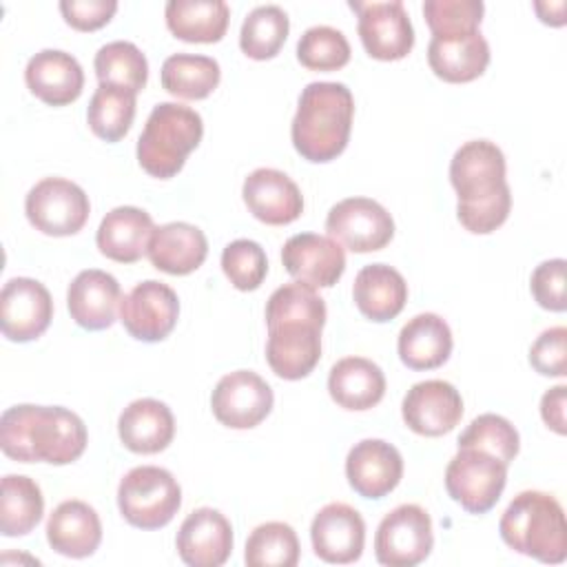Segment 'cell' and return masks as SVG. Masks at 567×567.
I'll use <instances>...</instances> for the list:
<instances>
[{"mask_svg": "<svg viewBox=\"0 0 567 567\" xmlns=\"http://www.w3.org/2000/svg\"><path fill=\"white\" fill-rule=\"evenodd\" d=\"M84 421L62 405L20 403L2 412L0 447L18 463L69 465L86 450Z\"/></svg>", "mask_w": 567, "mask_h": 567, "instance_id": "2", "label": "cell"}, {"mask_svg": "<svg viewBox=\"0 0 567 567\" xmlns=\"http://www.w3.org/2000/svg\"><path fill=\"white\" fill-rule=\"evenodd\" d=\"M507 467L483 450L461 447L445 467V489L465 512L485 514L505 489Z\"/></svg>", "mask_w": 567, "mask_h": 567, "instance_id": "7", "label": "cell"}, {"mask_svg": "<svg viewBox=\"0 0 567 567\" xmlns=\"http://www.w3.org/2000/svg\"><path fill=\"white\" fill-rule=\"evenodd\" d=\"M346 478L359 496L379 501L403 478L401 452L383 439H363L346 456Z\"/></svg>", "mask_w": 567, "mask_h": 567, "instance_id": "18", "label": "cell"}, {"mask_svg": "<svg viewBox=\"0 0 567 567\" xmlns=\"http://www.w3.org/2000/svg\"><path fill=\"white\" fill-rule=\"evenodd\" d=\"M47 540L53 551L69 558H86L102 543L97 512L84 501H62L47 520Z\"/></svg>", "mask_w": 567, "mask_h": 567, "instance_id": "25", "label": "cell"}, {"mask_svg": "<svg viewBox=\"0 0 567 567\" xmlns=\"http://www.w3.org/2000/svg\"><path fill=\"white\" fill-rule=\"evenodd\" d=\"M272 403L275 396L270 385L252 370L224 374L210 394L215 419L233 430H250L259 425L270 414Z\"/></svg>", "mask_w": 567, "mask_h": 567, "instance_id": "13", "label": "cell"}, {"mask_svg": "<svg viewBox=\"0 0 567 567\" xmlns=\"http://www.w3.org/2000/svg\"><path fill=\"white\" fill-rule=\"evenodd\" d=\"M328 392L339 408L363 412L383 399L385 374L365 357H346L330 368Z\"/></svg>", "mask_w": 567, "mask_h": 567, "instance_id": "30", "label": "cell"}, {"mask_svg": "<svg viewBox=\"0 0 567 567\" xmlns=\"http://www.w3.org/2000/svg\"><path fill=\"white\" fill-rule=\"evenodd\" d=\"M326 230L352 252H374L392 241L394 219L370 197H348L330 208Z\"/></svg>", "mask_w": 567, "mask_h": 567, "instance_id": "10", "label": "cell"}, {"mask_svg": "<svg viewBox=\"0 0 567 567\" xmlns=\"http://www.w3.org/2000/svg\"><path fill=\"white\" fill-rule=\"evenodd\" d=\"M354 97L341 82H310L297 104L290 137L295 151L315 164L337 159L350 140Z\"/></svg>", "mask_w": 567, "mask_h": 567, "instance_id": "3", "label": "cell"}, {"mask_svg": "<svg viewBox=\"0 0 567 567\" xmlns=\"http://www.w3.org/2000/svg\"><path fill=\"white\" fill-rule=\"evenodd\" d=\"M117 434L126 450L135 454H157L171 445L175 419L166 403L148 396L135 399L122 410Z\"/></svg>", "mask_w": 567, "mask_h": 567, "instance_id": "24", "label": "cell"}, {"mask_svg": "<svg viewBox=\"0 0 567 567\" xmlns=\"http://www.w3.org/2000/svg\"><path fill=\"white\" fill-rule=\"evenodd\" d=\"M288 31V13L277 4H261L244 18L239 31V47L252 60H270L281 51Z\"/></svg>", "mask_w": 567, "mask_h": 567, "instance_id": "37", "label": "cell"}, {"mask_svg": "<svg viewBox=\"0 0 567 567\" xmlns=\"http://www.w3.org/2000/svg\"><path fill=\"white\" fill-rule=\"evenodd\" d=\"M44 514V496L40 485L22 474L2 478L0 496V532L2 536H24L38 527Z\"/></svg>", "mask_w": 567, "mask_h": 567, "instance_id": "33", "label": "cell"}, {"mask_svg": "<svg viewBox=\"0 0 567 567\" xmlns=\"http://www.w3.org/2000/svg\"><path fill=\"white\" fill-rule=\"evenodd\" d=\"M529 363L543 377L567 374V328L554 326L543 330L529 348Z\"/></svg>", "mask_w": 567, "mask_h": 567, "instance_id": "44", "label": "cell"}, {"mask_svg": "<svg viewBox=\"0 0 567 567\" xmlns=\"http://www.w3.org/2000/svg\"><path fill=\"white\" fill-rule=\"evenodd\" d=\"M452 330L447 321L434 312L412 317L399 332L396 350L410 370L441 368L452 354Z\"/></svg>", "mask_w": 567, "mask_h": 567, "instance_id": "29", "label": "cell"}, {"mask_svg": "<svg viewBox=\"0 0 567 567\" xmlns=\"http://www.w3.org/2000/svg\"><path fill=\"white\" fill-rule=\"evenodd\" d=\"M321 359V328L312 323H277L268 328L266 361L270 370L286 379L297 381L308 377Z\"/></svg>", "mask_w": 567, "mask_h": 567, "instance_id": "22", "label": "cell"}, {"mask_svg": "<svg viewBox=\"0 0 567 567\" xmlns=\"http://www.w3.org/2000/svg\"><path fill=\"white\" fill-rule=\"evenodd\" d=\"M485 4L481 0H425L423 16L432 35H467L478 31Z\"/></svg>", "mask_w": 567, "mask_h": 567, "instance_id": "42", "label": "cell"}, {"mask_svg": "<svg viewBox=\"0 0 567 567\" xmlns=\"http://www.w3.org/2000/svg\"><path fill=\"white\" fill-rule=\"evenodd\" d=\"M241 197L252 217L268 226L292 224L303 213L299 186L277 168H255L244 179Z\"/></svg>", "mask_w": 567, "mask_h": 567, "instance_id": "20", "label": "cell"}, {"mask_svg": "<svg viewBox=\"0 0 567 567\" xmlns=\"http://www.w3.org/2000/svg\"><path fill=\"white\" fill-rule=\"evenodd\" d=\"M310 540L317 558L323 563L350 565L363 554V516L348 503H328L312 518Z\"/></svg>", "mask_w": 567, "mask_h": 567, "instance_id": "16", "label": "cell"}, {"mask_svg": "<svg viewBox=\"0 0 567 567\" xmlns=\"http://www.w3.org/2000/svg\"><path fill=\"white\" fill-rule=\"evenodd\" d=\"M432 545V518L416 503L388 512L374 534V556L388 567H414L430 556Z\"/></svg>", "mask_w": 567, "mask_h": 567, "instance_id": "9", "label": "cell"}, {"mask_svg": "<svg viewBox=\"0 0 567 567\" xmlns=\"http://www.w3.org/2000/svg\"><path fill=\"white\" fill-rule=\"evenodd\" d=\"M427 64L443 82H472L481 78L489 64V44L481 31L450 38L432 35L427 44Z\"/></svg>", "mask_w": 567, "mask_h": 567, "instance_id": "27", "label": "cell"}, {"mask_svg": "<svg viewBox=\"0 0 567 567\" xmlns=\"http://www.w3.org/2000/svg\"><path fill=\"white\" fill-rule=\"evenodd\" d=\"M401 414L414 434L443 436L458 425L463 416V399L450 381L427 379L408 390Z\"/></svg>", "mask_w": 567, "mask_h": 567, "instance_id": "15", "label": "cell"}, {"mask_svg": "<svg viewBox=\"0 0 567 567\" xmlns=\"http://www.w3.org/2000/svg\"><path fill=\"white\" fill-rule=\"evenodd\" d=\"M244 560L248 567H295L299 563V538L281 520L257 525L246 540Z\"/></svg>", "mask_w": 567, "mask_h": 567, "instance_id": "38", "label": "cell"}, {"mask_svg": "<svg viewBox=\"0 0 567 567\" xmlns=\"http://www.w3.org/2000/svg\"><path fill=\"white\" fill-rule=\"evenodd\" d=\"M204 135L202 115L177 102H159L153 106L144 131L137 140L140 166L157 179L175 177Z\"/></svg>", "mask_w": 567, "mask_h": 567, "instance_id": "5", "label": "cell"}, {"mask_svg": "<svg viewBox=\"0 0 567 567\" xmlns=\"http://www.w3.org/2000/svg\"><path fill=\"white\" fill-rule=\"evenodd\" d=\"M326 301L317 292V288L292 281L279 286L268 303H266V326L272 328L277 323H312L317 328H323L326 323Z\"/></svg>", "mask_w": 567, "mask_h": 567, "instance_id": "39", "label": "cell"}, {"mask_svg": "<svg viewBox=\"0 0 567 567\" xmlns=\"http://www.w3.org/2000/svg\"><path fill=\"white\" fill-rule=\"evenodd\" d=\"M565 259H547L536 266L529 279V290L536 303L551 312H563L567 308L565 297Z\"/></svg>", "mask_w": 567, "mask_h": 567, "instance_id": "45", "label": "cell"}, {"mask_svg": "<svg viewBox=\"0 0 567 567\" xmlns=\"http://www.w3.org/2000/svg\"><path fill=\"white\" fill-rule=\"evenodd\" d=\"M93 69L100 84L120 86L133 91L135 95L146 86L148 80V62L144 53L126 40H115L100 47L93 60Z\"/></svg>", "mask_w": 567, "mask_h": 567, "instance_id": "36", "label": "cell"}, {"mask_svg": "<svg viewBox=\"0 0 567 567\" xmlns=\"http://www.w3.org/2000/svg\"><path fill=\"white\" fill-rule=\"evenodd\" d=\"M53 319V299L44 284L13 277L0 292V328L9 341L27 343L44 334Z\"/></svg>", "mask_w": 567, "mask_h": 567, "instance_id": "14", "label": "cell"}, {"mask_svg": "<svg viewBox=\"0 0 567 567\" xmlns=\"http://www.w3.org/2000/svg\"><path fill=\"white\" fill-rule=\"evenodd\" d=\"M166 27L184 42H219L228 29L230 9L224 0H168Z\"/></svg>", "mask_w": 567, "mask_h": 567, "instance_id": "32", "label": "cell"}, {"mask_svg": "<svg viewBox=\"0 0 567 567\" xmlns=\"http://www.w3.org/2000/svg\"><path fill=\"white\" fill-rule=\"evenodd\" d=\"M24 213L35 230L49 237H69L84 228L91 204L75 182L44 177L27 193Z\"/></svg>", "mask_w": 567, "mask_h": 567, "instance_id": "8", "label": "cell"}, {"mask_svg": "<svg viewBox=\"0 0 567 567\" xmlns=\"http://www.w3.org/2000/svg\"><path fill=\"white\" fill-rule=\"evenodd\" d=\"M357 13V31L370 58L394 62L403 60L414 47V29L405 4L392 2H350Z\"/></svg>", "mask_w": 567, "mask_h": 567, "instance_id": "12", "label": "cell"}, {"mask_svg": "<svg viewBox=\"0 0 567 567\" xmlns=\"http://www.w3.org/2000/svg\"><path fill=\"white\" fill-rule=\"evenodd\" d=\"M175 547L190 567H219L233 551V527L219 509L199 507L179 525Z\"/></svg>", "mask_w": 567, "mask_h": 567, "instance_id": "19", "label": "cell"}, {"mask_svg": "<svg viewBox=\"0 0 567 567\" xmlns=\"http://www.w3.org/2000/svg\"><path fill=\"white\" fill-rule=\"evenodd\" d=\"M501 538L518 554L558 565L567 556V523L560 503L538 489L512 498L498 523Z\"/></svg>", "mask_w": 567, "mask_h": 567, "instance_id": "4", "label": "cell"}, {"mask_svg": "<svg viewBox=\"0 0 567 567\" xmlns=\"http://www.w3.org/2000/svg\"><path fill=\"white\" fill-rule=\"evenodd\" d=\"M352 299L363 317L383 323L403 310L408 301V284L396 268L388 264H370L357 272Z\"/></svg>", "mask_w": 567, "mask_h": 567, "instance_id": "31", "label": "cell"}, {"mask_svg": "<svg viewBox=\"0 0 567 567\" xmlns=\"http://www.w3.org/2000/svg\"><path fill=\"white\" fill-rule=\"evenodd\" d=\"M146 255L157 270L182 277L190 275L204 264L208 255V241L197 226L188 221H171L155 226Z\"/></svg>", "mask_w": 567, "mask_h": 567, "instance_id": "26", "label": "cell"}, {"mask_svg": "<svg viewBox=\"0 0 567 567\" xmlns=\"http://www.w3.org/2000/svg\"><path fill=\"white\" fill-rule=\"evenodd\" d=\"M179 317L177 292L155 279L140 281L120 301V321L124 330L144 343L166 339Z\"/></svg>", "mask_w": 567, "mask_h": 567, "instance_id": "11", "label": "cell"}, {"mask_svg": "<svg viewBox=\"0 0 567 567\" xmlns=\"http://www.w3.org/2000/svg\"><path fill=\"white\" fill-rule=\"evenodd\" d=\"M135 93L100 84L89 102L86 122L91 131L104 142H120L135 120Z\"/></svg>", "mask_w": 567, "mask_h": 567, "instance_id": "35", "label": "cell"}, {"mask_svg": "<svg viewBox=\"0 0 567 567\" xmlns=\"http://www.w3.org/2000/svg\"><path fill=\"white\" fill-rule=\"evenodd\" d=\"M153 217L137 206H117L109 210L95 233L100 252L117 264L142 259L153 235Z\"/></svg>", "mask_w": 567, "mask_h": 567, "instance_id": "28", "label": "cell"}, {"mask_svg": "<svg viewBox=\"0 0 567 567\" xmlns=\"http://www.w3.org/2000/svg\"><path fill=\"white\" fill-rule=\"evenodd\" d=\"M122 288L111 272L89 268L75 275L66 290L71 319L84 330L111 328L117 319Z\"/></svg>", "mask_w": 567, "mask_h": 567, "instance_id": "21", "label": "cell"}, {"mask_svg": "<svg viewBox=\"0 0 567 567\" xmlns=\"http://www.w3.org/2000/svg\"><path fill=\"white\" fill-rule=\"evenodd\" d=\"M565 403H567V385H554L549 388L543 399H540V416L543 421L556 432L565 434L567 432V421H565Z\"/></svg>", "mask_w": 567, "mask_h": 567, "instance_id": "47", "label": "cell"}, {"mask_svg": "<svg viewBox=\"0 0 567 567\" xmlns=\"http://www.w3.org/2000/svg\"><path fill=\"white\" fill-rule=\"evenodd\" d=\"M182 505L177 478L157 465H140L124 474L117 487V507L124 520L140 529H159Z\"/></svg>", "mask_w": 567, "mask_h": 567, "instance_id": "6", "label": "cell"}, {"mask_svg": "<svg viewBox=\"0 0 567 567\" xmlns=\"http://www.w3.org/2000/svg\"><path fill=\"white\" fill-rule=\"evenodd\" d=\"M221 270L228 281L241 290H257L268 272L264 248L252 239H235L221 252Z\"/></svg>", "mask_w": 567, "mask_h": 567, "instance_id": "43", "label": "cell"}, {"mask_svg": "<svg viewBox=\"0 0 567 567\" xmlns=\"http://www.w3.org/2000/svg\"><path fill=\"white\" fill-rule=\"evenodd\" d=\"M24 82L44 104L66 106L80 97L84 89V71L71 53L44 49L27 62Z\"/></svg>", "mask_w": 567, "mask_h": 567, "instance_id": "23", "label": "cell"}, {"mask_svg": "<svg viewBox=\"0 0 567 567\" xmlns=\"http://www.w3.org/2000/svg\"><path fill=\"white\" fill-rule=\"evenodd\" d=\"M297 60L310 71H337L350 62V42L339 29L317 24L299 38Z\"/></svg>", "mask_w": 567, "mask_h": 567, "instance_id": "41", "label": "cell"}, {"mask_svg": "<svg viewBox=\"0 0 567 567\" xmlns=\"http://www.w3.org/2000/svg\"><path fill=\"white\" fill-rule=\"evenodd\" d=\"M221 78L217 60L195 53H173L164 60L159 80L164 91L182 100L208 97Z\"/></svg>", "mask_w": 567, "mask_h": 567, "instance_id": "34", "label": "cell"}, {"mask_svg": "<svg viewBox=\"0 0 567 567\" xmlns=\"http://www.w3.org/2000/svg\"><path fill=\"white\" fill-rule=\"evenodd\" d=\"M458 450L461 447H474L483 450L505 465H509L518 450H520V436L518 430L501 414H481L476 416L458 436Z\"/></svg>", "mask_w": 567, "mask_h": 567, "instance_id": "40", "label": "cell"}, {"mask_svg": "<svg viewBox=\"0 0 567 567\" xmlns=\"http://www.w3.org/2000/svg\"><path fill=\"white\" fill-rule=\"evenodd\" d=\"M505 155L489 140H470L450 162V182L458 195L456 217L474 235L494 233L512 208V190L505 179Z\"/></svg>", "mask_w": 567, "mask_h": 567, "instance_id": "1", "label": "cell"}, {"mask_svg": "<svg viewBox=\"0 0 567 567\" xmlns=\"http://www.w3.org/2000/svg\"><path fill=\"white\" fill-rule=\"evenodd\" d=\"M286 272L312 288H332L346 270V252L339 241L317 233L292 235L281 248Z\"/></svg>", "mask_w": 567, "mask_h": 567, "instance_id": "17", "label": "cell"}, {"mask_svg": "<svg viewBox=\"0 0 567 567\" xmlns=\"http://www.w3.org/2000/svg\"><path fill=\"white\" fill-rule=\"evenodd\" d=\"M117 11L115 0H62L60 13L78 31H95L111 22Z\"/></svg>", "mask_w": 567, "mask_h": 567, "instance_id": "46", "label": "cell"}]
</instances>
